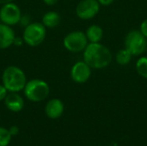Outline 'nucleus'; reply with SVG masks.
Instances as JSON below:
<instances>
[{"label": "nucleus", "mask_w": 147, "mask_h": 146, "mask_svg": "<svg viewBox=\"0 0 147 146\" xmlns=\"http://www.w3.org/2000/svg\"><path fill=\"white\" fill-rule=\"evenodd\" d=\"M3 102L5 107L11 112H20L24 107L23 98L17 92H9Z\"/></svg>", "instance_id": "9b49d317"}, {"label": "nucleus", "mask_w": 147, "mask_h": 146, "mask_svg": "<svg viewBox=\"0 0 147 146\" xmlns=\"http://www.w3.org/2000/svg\"><path fill=\"white\" fill-rule=\"evenodd\" d=\"M89 44L85 33L82 31H73L65 35L63 40L65 48L71 52H84Z\"/></svg>", "instance_id": "423d86ee"}, {"label": "nucleus", "mask_w": 147, "mask_h": 146, "mask_svg": "<svg viewBox=\"0 0 147 146\" xmlns=\"http://www.w3.org/2000/svg\"><path fill=\"white\" fill-rule=\"evenodd\" d=\"M30 21H31V19H30V16L28 15H27V14L26 15H22V17H21V20H20L19 23L25 28L26 26H28L30 23Z\"/></svg>", "instance_id": "a211bd4d"}, {"label": "nucleus", "mask_w": 147, "mask_h": 146, "mask_svg": "<svg viewBox=\"0 0 147 146\" xmlns=\"http://www.w3.org/2000/svg\"><path fill=\"white\" fill-rule=\"evenodd\" d=\"M84 61L91 69H103L112 62V53L104 45L98 43H89L83 54Z\"/></svg>", "instance_id": "f257e3e1"}, {"label": "nucleus", "mask_w": 147, "mask_h": 146, "mask_svg": "<svg viewBox=\"0 0 147 146\" xmlns=\"http://www.w3.org/2000/svg\"><path fill=\"white\" fill-rule=\"evenodd\" d=\"M22 11L19 6L13 2L3 4L0 9V21L9 26H14L19 23L22 17Z\"/></svg>", "instance_id": "0eeeda50"}, {"label": "nucleus", "mask_w": 147, "mask_h": 146, "mask_svg": "<svg viewBox=\"0 0 147 146\" xmlns=\"http://www.w3.org/2000/svg\"><path fill=\"white\" fill-rule=\"evenodd\" d=\"M91 76V68L83 60L73 65L71 69V77L76 83H85Z\"/></svg>", "instance_id": "1a4fd4ad"}, {"label": "nucleus", "mask_w": 147, "mask_h": 146, "mask_svg": "<svg viewBox=\"0 0 147 146\" xmlns=\"http://www.w3.org/2000/svg\"><path fill=\"white\" fill-rule=\"evenodd\" d=\"M13 2V0H0V4H5Z\"/></svg>", "instance_id": "393cba45"}, {"label": "nucleus", "mask_w": 147, "mask_h": 146, "mask_svg": "<svg viewBox=\"0 0 147 146\" xmlns=\"http://www.w3.org/2000/svg\"><path fill=\"white\" fill-rule=\"evenodd\" d=\"M140 32L143 34V35L147 39V19L144 20L140 25Z\"/></svg>", "instance_id": "aec40b11"}, {"label": "nucleus", "mask_w": 147, "mask_h": 146, "mask_svg": "<svg viewBox=\"0 0 147 146\" xmlns=\"http://www.w3.org/2000/svg\"><path fill=\"white\" fill-rule=\"evenodd\" d=\"M64 103L59 99L54 98L47 102L45 107V114L50 119H58L64 113Z\"/></svg>", "instance_id": "f8f14e48"}, {"label": "nucleus", "mask_w": 147, "mask_h": 146, "mask_svg": "<svg viewBox=\"0 0 147 146\" xmlns=\"http://www.w3.org/2000/svg\"><path fill=\"white\" fill-rule=\"evenodd\" d=\"M146 52H147V46H146Z\"/></svg>", "instance_id": "a878e982"}, {"label": "nucleus", "mask_w": 147, "mask_h": 146, "mask_svg": "<svg viewBox=\"0 0 147 146\" xmlns=\"http://www.w3.org/2000/svg\"><path fill=\"white\" fill-rule=\"evenodd\" d=\"M2 82L8 92L19 93L23 90L26 85L27 77L21 68L15 65H10L3 70Z\"/></svg>", "instance_id": "f03ea898"}, {"label": "nucleus", "mask_w": 147, "mask_h": 146, "mask_svg": "<svg viewBox=\"0 0 147 146\" xmlns=\"http://www.w3.org/2000/svg\"><path fill=\"white\" fill-rule=\"evenodd\" d=\"M43 2L48 6H53V5L56 4L59 2V0H43Z\"/></svg>", "instance_id": "b1692460"}, {"label": "nucleus", "mask_w": 147, "mask_h": 146, "mask_svg": "<svg viewBox=\"0 0 147 146\" xmlns=\"http://www.w3.org/2000/svg\"><path fill=\"white\" fill-rule=\"evenodd\" d=\"M7 95H8L7 89L3 86V84H0V101H3Z\"/></svg>", "instance_id": "6ab92c4d"}, {"label": "nucleus", "mask_w": 147, "mask_h": 146, "mask_svg": "<svg viewBox=\"0 0 147 146\" xmlns=\"http://www.w3.org/2000/svg\"><path fill=\"white\" fill-rule=\"evenodd\" d=\"M61 22L60 15L56 11H48L42 16L41 23L47 28H53L59 25Z\"/></svg>", "instance_id": "ddd939ff"}, {"label": "nucleus", "mask_w": 147, "mask_h": 146, "mask_svg": "<svg viewBox=\"0 0 147 146\" xmlns=\"http://www.w3.org/2000/svg\"><path fill=\"white\" fill-rule=\"evenodd\" d=\"M23 39L22 38H20V37H16V38H15V40H14V43H13V45H15V46H22V44H23Z\"/></svg>", "instance_id": "4be33fe9"}, {"label": "nucleus", "mask_w": 147, "mask_h": 146, "mask_svg": "<svg viewBox=\"0 0 147 146\" xmlns=\"http://www.w3.org/2000/svg\"><path fill=\"white\" fill-rule=\"evenodd\" d=\"M23 92L28 100L33 102H40L47 99L50 93L48 83L41 79H31L27 81Z\"/></svg>", "instance_id": "7ed1b4c3"}, {"label": "nucleus", "mask_w": 147, "mask_h": 146, "mask_svg": "<svg viewBox=\"0 0 147 146\" xmlns=\"http://www.w3.org/2000/svg\"><path fill=\"white\" fill-rule=\"evenodd\" d=\"M85 34L90 43H98L103 37V30L99 25L93 24L87 28Z\"/></svg>", "instance_id": "4468645a"}, {"label": "nucleus", "mask_w": 147, "mask_h": 146, "mask_svg": "<svg viewBox=\"0 0 147 146\" xmlns=\"http://www.w3.org/2000/svg\"><path fill=\"white\" fill-rule=\"evenodd\" d=\"M100 11V3L97 0H82L76 7V14L81 20H90Z\"/></svg>", "instance_id": "6e6552de"}, {"label": "nucleus", "mask_w": 147, "mask_h": 146, "mask_svg": "<svg viewBox=\"0 0 147 146\" xmlns=\"http://www.w3.org/2000/svg\"><path fill=\"white\" fill-rule=\"evenodd\" d=\"M133 55L129 51H127L126 48L121 49L117 52L115 55V61L120 65H128L132 60Z\"/></svg>", "instance_id": "2eb2a0df"}, {"label": "nucleus", "mask_w": 147, "mask_h": 146, "mask_svg": "<svg viewBox=\"0 0 147 146\" xmlns=\"http://www.w3.org/2000/svg\"><path fill=\"white\" fill-rule=\"evenodd\" d=\"M47 35V28L38 22H30L24 28L22 39L24 43L29 46H38L45 40Z\"/></svg>", "instance_id": "20e7f679"}, {"label": "nucleus", "mask_w": 147, "mask_h": 146, "mask_svg": "<svg viewBox=\"0 0 147 146\" xmlns=\"http://www.w3.org/2000/svg\"><path fill=\"white\" fill-rule=\"evenodd\" d=\"M9 133L11 134V136H16L19 133V128L16 126H12L9 129Z\"/></svg>", "instance_id": "412c9836"}, {"label": "nucleus", "mask_w": 147, "mask_h": 146, "mask_svg": "<svg viewBox=\"0 0 147 146\" xmlns=\"http://www.w3.org/2000/svg\"><path fill=\"white\" fill-rule=\"evenodd\" d=\"M16 38L15 31L11 26L0 23V49H6L11 46Z\"/></svg>", "instance_id": "9d476101"}, {"label": "nucleus", "mask_w": 147, "mask_h": 146, "mask_svg": "<svg viewBox=\"0 0 147 146\" xmlns=\"http://www.w3.org/2000/svg\"><path fill=\"white\" fill-rule=\"evenodd\" d=\"M124 46L133 56H140L146 50L147 39L140 30H131L125 37Z\"/></svg>", "instance_id": "39448f33"}, {"label": "nucleus", "mask_w": 147, "mask_h": 146, "mask_svg": "<svg viewBox=\"0 0 147 146\" xmlns=\"http://www.w3.org/2000/svg\"><path fill=\"white\" fill-rule=\"evenodd\" d=\"M98 3H100V5H103V6H109L110 4H112L114 3L115 0H97Z\"/></svg>", "instance_id": "5701e85b"}, {"label": "nucleus", "mask_w": 147, "mask_h": 146, "mask_svg": "<svg viewBox=\"0 0 147 146\" xmlns=\"http://www.w3.org/2000/svg\"><path fill=\"white\" fill-rule=\"evenodd\" d=\"M136 71L140 77L147 79V57H140L137 60Z\"/></svg>", "instance_id": "dca6fc26"}, {"label": "nucleus", "mask_w": 147, "mask_h": 146, "mask_svg": "<svg viewBox=\"0 0 147 146\" xmlns=\"http://www.w3.org/2000/svg\"><path fill=\"white\" fill-rule=\"evenodd\" d=\"M11 134L9 130L0 126V146H7L11 140Z\"/></svg>", "instance_id": "f3484780"}]
</instances>
